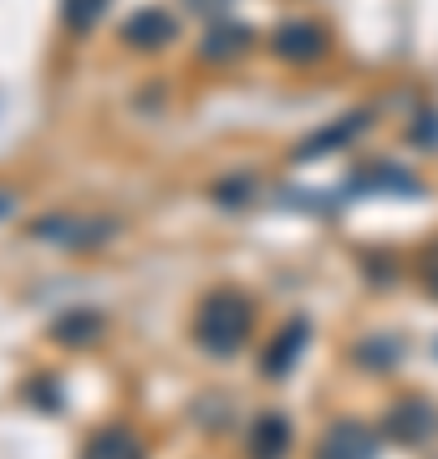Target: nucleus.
<instances>
[{
  "mask_svg": "<svg viewBox=\"0 0 438 459\" xmlns=\"http://www.w3.org/2000/svg\"><path fill=\"white\" fill-rule=\"evenodd\" d=\"M291 449V419L286 413H260L250 424V459H286Z\"/></svg>",
  "mask_w": 438,
  "mask_h": 459,
  "instance_id": "9",
  "label": "nucleus"
},
{
  "mask_svg": "<svg viewBox=\"0 0 438 459\" xmlns=\"http://www.w3.org/2000/svg\"><path fill=\"white\" fill-rule=\"evenodd\" d=\"M117 220L113 214H41L31 220V235L47 240V246H62V250H98L107 240H117Z\"/></svg>",
  "mask_w": 438,
  "mask_h": 459,
  "instance_id": "2",
  "label": "nucleus"
},
{
  "mask_svg": "<svg viewBox=\"0 0 438 459\" xmlns=\"http://www.w3.org/2000/svg\"><path fill=\"white\" fill-rule=\"evenodd\" d=\"M5 214H16V189L0 184V220H5Z\"/></svg>",
  "mask_w": 438,
  "mask_h": 459,
  "instance_id": "19",
  "label": "nucleus"
},
{
  "mask_svg": "<svg viewBox=\"0 0 438 459\" xmlns=\"http://www.w3.org/2000/svg\"><path fill=\"white\" fill-rule=\"evenodd\" d=\"M82 459H143V444H138V434H128V429L113 424V429H102V434L87 439Z\"/></svg>",
  "mask_w": 438,
  "mask_h": 459,
  "instance_id": "12",
  "label": "nucleus"
},
{
  "mask_svg": "<svg viewBox=\"0 0 438 459\" xmlns=\"http://www.w3.org/2000/svg\"><path fill=\"white\" fill-rule=\"evenodd\" d=\"M357 195H418V179H408L403 169H392V164H377V169H367V174H357V184H352Z\"/></svg>",
  "mask_w": 438,
  "mask_h": 459,
  "instance_id": "13",
  "label": "nucleus"
},
{
  "mask_svg": "<svg viewBox=\"0 0 438 459\" xmlns=\"http://www.w3.org/2000/svg\"><path fill=\"white\" fill-rule=\"evenodd\" d=\"M316 459H377V434L357 419H341L322 434L316 444Z\"/></svg>",
  "mask_w": 438,
  "mask_h": 459,
  "instance_id": "3",
  "label": "nucleus"
},
{
  "mask_svg": "<svg viewBox=\"0 0 438 459\" xmlns=\"http://www.w3.org/2000/svg\"><path fill=\"white\" fill-rule=\"evenodd\" d=\"M98 337H102V316L87 312V307L51 322V342H62V347H87V342H98Z\"/></svg>",
  "mask_w": 438,
  "mask_h": 459,
  "instance_id": "11",
  "label": "nucleus"
},
{
  "mask_svg": "<svg viewBox=\"0 0 438 459\" xmlns=\"http://www.w3.org/2000/svg\"><path fill=\"white\" fill-rule=\"evenodd\" d=\"M280 62H322L326 56V31L316 21H286L276 36H271Z\"/></svg>",
  "mask_w": 438,
  "mask_h": 459,
  "instance_id": "6",
  "label": "nucleus"
},
{
  "mask_svg": "<svg viewBox=\"0 0 438 459\" xmlns=\"http://www.w3.org/2000/svg\"><path fill=\"white\" fill-rule=\"evenodd\" d=\"M306 337H311V327L296 316L291 327H280L276 332V342L265 347V358H260V373L265 377H291V368L301 362V352H306Z\"/></svg>",
  "mask_w": 438,
  "mask_h": 459,
  "instance_id": "8",
  "label": "nucleus"
},
{
  "mask_svg": "<svg viewBox=\"0 0 438 459\" xmlns=\"http://www.w3.org/2000/svg\"><path fill=\"white\" fill-rule=\"evenodd\" d=\"M214 199L219 204H250L255 199V174H229L225 184H214Z\"/></svg>",
  "mask_w": 438,
  "mask_h": 459,
  "instance_id": "15",
  "label": "nucleus"
},
{
  "mask_svg": "<svg viewBox=\"0 0 438 459\" xmlns=\"http://www.w3.org/2000/svg\"><path fill=\"white\" fill-rule=\"evenodd\" d=\"M107 5H113V0H62L66 31H92V26L107 16Z\"/></svg>",
  "mask_w": 438,
  "mask_h": 459,
  "instance_id": "14",
  "label": "nucleus"
},
{
  "mask_svg": "<svg viewBox=\"0 0 438 459\" xmlns=\"http://www.w3.org/2000/svg\"><path fill=\"white\" fill-rule=\"evenodd\" d=\"M388 434L403 439V444H423L434 434V409H428L423 398H403V403L388 413Z\"/></svg>",
  "mask_w": 438,
  "mask_h": 459,
  "instance_id": "10",
  "label": "nucleus"
},
{
  "mask_svg": "<svg viewBox=\"0 0 438 459\" xmlns=\"http://www.w3.org/2000/svg\"><path fill=\"white\" fill-rule=\"evenodd\" d=\"M367 123H373V113L367 108H357V113H347V117H337V123H326V128H316L306 138V143L296 148V159L301 164H311V159H322V153H337V148H347L357 133H367Z\"/></svg>",
  "mask_w": 438,
  "mask_h": 459,
  "instance_id": "5",
  "label": "nucleus"
},
{
  "mask_svg": "<svg viewBox=\"0 0 438 459\" xmlns=\"http://www.w3.org/2000/svg\"><path fill=\"white\" fill-rule=\"evenodd\" d=\"M250 327H255V307L245 291H210L199 301L194 316V337L204 352L214 358H235L245 342H250Z\"/></svg>",
  "mask_w": 438,
  "mask_h": 459,
  "instance_id": "1",
  "label": "nucleus"
},
{
  "mask_svg": "<svg viewBox=\"0 0 438 459\" xmlns=\"http://www.w3.org/2000/svg\"><path fill=\"white\" fill-rule=\"evenodd\" d=\"M179 36V21L168 16L163 5H143V11H133L128 26H123V41H128L133 51H159L168 47Z\"/></svg>",
  "mask_w": 438,
  "mask_h": 459,
  "instance_id": "4",
  "label": "nucleus"
},
{
  "mask_svg": "<svg viewBox=\"0 0 438 459\" xmlns=\"http://www.w3.org/2000/svg\"><path fill=\"white\" fill-rule=\"evenodd\" d=\"M36 409H62V394H56V377H31V388H26Z\"/></svg>",
  "mask_w": 438,
  "mask_h": 459,
  "instance_id": "16",
  "label": "nucleus"
},
{
  "mask_svg": "<svg viewBox=\"0 0 438 459\" xmlns=\"http://www.w3.org/2000/svg\"><path fill=\"white\" fill-rule=\"evenodd\" d=\"M250 41H255V36H250V26L219 16V21H210V31H204V41H199V56H204V62H214V66L240 62L245 51H250Z\"/></svg>",
  "mask_w": 438,
  "mask_h": 459,
  "instance_id": "7",
  "label": "nucleus"
},
{
  "mask_svg": "<svg viewBox=\"0 0 438 459\" xmlns=\"http://www.w3.org/2000/svg\"><path fill=\"white\" fill-rule=\"evenodd\" d=\"M418 276H423V286H428V291L438 296V246H434V250H428V255L418 261Z\"/></svg>",
  "mask_w": 438,
  "mask_h": 459,
  "instance_id": "18",
  "label": "nucleus"
},
{
  "mask_svg": "<svg viewBox=\"0 0 438 459\" xmlns=\"http://www.w3.org/2000/svg\"><path fill=\"white\" fill-rule=\"evenodd\" d=\"M184 5H189L194 16H204V21H219L229 11V0H184Z\"/></svg>",
  "mask_w": 438,
  "mask_h": 459,
  "instance_id": "17",
  "label": "nucleus"
}]
</instances>
